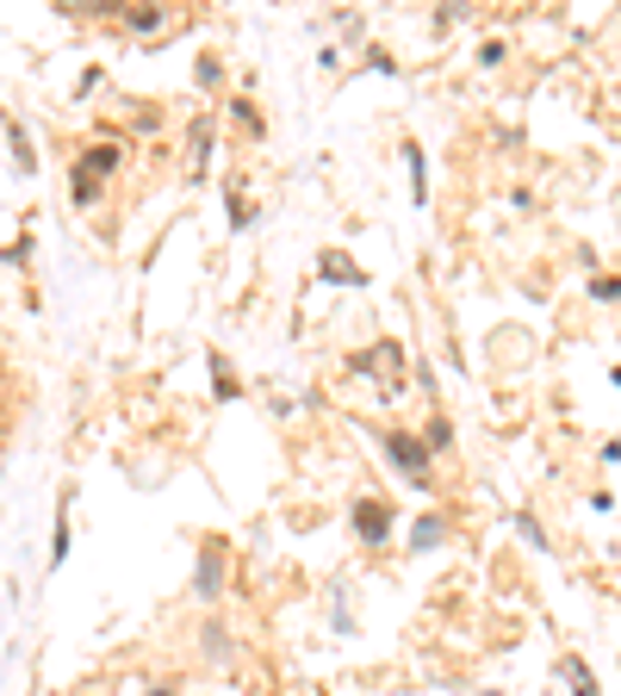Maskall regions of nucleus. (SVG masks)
I'll use <instances>...</instances> for the list:
<instances>
[{"label": "nucleus", "mask_w": 621, "mask_h": 696, "mask_svg": "<svg viewBox=\"0 0 621 696\" xmlns=\"http://www.w3.org/2000/svg\"><path fill=\"white\" fill-rule=\"evenodd\" d=\"M386 455H392V467H398L410 485H429V442H423V435L392 430V435H386Z\"/></svg>", "instance_id": "obj_1"}, {"label": "nucleus", "mask_w": 621, "mask_h": 696, "mask_svg": "<svg viewBox=\"0 0 621 696\" xmlns=\"http://www.w3.org/2000/svg\"><path fill=\"white\" fill-rule=\"evenodd\" d=\"M355 535L373 542V547L386 542V535H392V504L386 498H361V504H355Z\"/></svg>", "instance_id": "obj_2"}, {"label": "nucleus", "mask_w": 621, "mask_h": 696, "mask_svg": "<svg viewBox=\"0 0 621 696\" xmlns=\"http://www.w3.org/2000/svg\"><path fill=\"white\" fill-rule=\"evenodd\" d=\"M75 169H82V174H94V181H112V174L125 169V144H87Z\"/></svg>", "instance_id": "obj_3"}, {"label": "nucleus", "mask_w": 621, "mask_h": 696, "mask_svg": "<svg viewBox=\"0 0 621 696\" xmlns=\"http://www.w3.org/2000/svg\"><path fill=\"white\" fill-rule=\"evenodd\" d=\"M442 542H448V517H435V510H429V517H417L410 547H417V554H429V547H442Z\"/></svg>", "instance_id": "obj_4"}, {"label": "nucleus", "mask_w": 621, "mask_h": 696, "mask_svg": "<svg viewBox=\"0 0 621 696\" xmlns=\"http://www.w3.org/2000/svg\"><path fill=\"white\" fill-rule=\"evenodd\" d=\"M212 112H199V119H194V162H187V174H194V181H199V174H206V156H212Z\"/></svg>", "instance_id": "obj_5"}, {"label": "nucleus", "mask_w": 621, "mask_h": 696, "mask_svg": "<svg viewBox=\"0 0 621 696\" xmlns=\"http://www.w3.org/2000/svg\"><path fill=\"white\" fill-rule=\"evenodd\" d=\"M125 25L150 38V32H162V25H169V7H156V0H144V7H125Z\"/></svg>", "instance_id": "obj_6"}, {"label": "nucleus", "mask_w": 621, "mask_h": 696, "mask_svg": "<svg viewBox=\"0 0 621 696\" xmlns=\"http://www.w3.org/2000/svg\"><path fill=\"white\" fill-rule=\"evenodd\" d=\"M218 579H224V547H206L199 554V597H218Z\"/></svg>", "instance_id": "obj_7"}, {"label": "nucleus", "mask_w": 621, "mask_h": 696, "mask_svg": "<svg viewBox=\"0 0 621 696\" xmlns=\"http://www.w3.org/2000/svg\"><path fill=\"white\" fill-rule=\"evenodd\" d=\"M323 281H336V286H361V268H348L343 249H330V256H323Z\"/></svg>", "instance_id": "obj_8"}, {"label": "nucleus", "mask_w": 621, "mask_h": 696, "mask_svg": "<svg viewBox=\"0 0 621 696\" xmlns=\"http://www.w3.org/2000/svg\"><path fill=\"white\" fill-rule=\"evenodd\" d=\"M566 684H572V691H579V696H603V691H597V678H591V666H584L579 652L566 659Z\"/></svg>", "instance_id": "obj_9"}, {"label": "nucleus", "mask_w": 621, "mask_h": 696, "mask_svg": "<svg viewBox=\"0 0 621 696\" xmlns=\"http://www.w3.org/2000/svg\"><path fill=\"white\" fill-rule=\"evenodd\" d=\"M212 386H218V398H243V380L231 373V361H224V355H212Z\"/></svg>", "instance_id": "obj_10"}, {"label": "nucleus", "mask_w": 621, "mask_h": 696, "mask_svg": "<svg viewBox=\"0 0 621 696\" xmlns=\"http://www.w3.org/2000/svg\"><path fill=\"white\" fill-rule=\"evenodd\" d=\"M199 641H206V659H231V652H236V641L218 629V622H206V629H199Z\"/></svg>", "instance_id": "obj_11"}, {"label": "nucleus", "mask_w": 621, "mask_h": 696, "mask_svg": "<svg viewBox=\"0 0 621 696\" xmlns=\"http://www.w3.org/2000/svg\"><path fill=\"white\" fill-rule=\"evenodd\" d=\"M100 187H107V181H94V174H69V199H75V206H94V199H100Z\"/></svg>", "instance_id": "obj_12"}, {"label": "nucleus", "mask_w": 621, "mask_h": 696, "mask_svg": "<svg viewBox=\"0 0 621 696\" xmlns=\"http://www.w3.org/2000/svg\"><path fill=\"white\" fill-rule=\"evenodd\" d=\"M405 156H410V194H417V206L429 199V174H423V150L417 144H405Z\"/></svg>", "instance_id": "obj_13"}, {"label": "nucleus", "mask_w": 621, "mask_h": 696, "mask_svg": "<svg viewBox=\"0 0 621 696\" xmlns=\"http://www.w3.org/2000/svg\"><path fill=\"white\" fill-rule=\"evenodd\" d=\"M231 119L249 130V137H261V130H268V125H261V112H256V100H231Z\"/></svg>", "instance_id": "obj_14"}, {"label": "nucleus", "mask_w": 621, "mask_h": 696, "mask_svg": "<svg viewBox=\"0 0 621 696\" xmlns=\"http://www.w3.org/2000/svg\"><path fill=\"white\" fill-rule=\"evenodd\" d=\"M516 535H522V542L535 547V554H547V529H541V522L529 517V510H522V517H516Z\"/></svg>", "instance_id": "obj_15"}, {"label": "nucleus", "mask_w": 621, "mask_h": 696, "mask_svg": "<svg viewBox=\"0 0 621 696\" xmlns=\"http://www.w3.org/2000/svg\"><path fill=\"white\" fill-rule=\"evenodd\" d=\"M69 554V510H57V535H50V566H63Z\"/></svg>", "instance_id": "obj_16"}, {"label": "nucleus", "mask_w": 621, "mask_h": 696, "mask_svg": "<svg viewBox=\"0 0 621 696\" xmlns=\"http://www.w3.org/2000/svg\"><path fill=\"white\" fill-rule=\"evenodd\" d=\"M591 299L616 304V299H621V274H597V281H591Z\"/></svg>", "instance_id": "obj_17"}, {"label": "nucleus", "mask_w": 621, "mask_h": 696, "mask_svg": "<svg viewBox=\"0 0 621 696\" xmlns=\"http://www.w3.org/2000/svg\"><path fill=\"white\" fill-rule=\"evenodd\" d=\"M13 162H20V169H25V174L38 169V156H32V137H25V130H20V125H13Z\"/></svg>", "instance_id": "obj_18"}, {"label": "nucleus", "mask_w": 621, "mask_h": 696, "mask_svg": "<svg viewBox=\"0 0 621 696\" xmlns=\"http://www.w3.org/2000/svg\"><path fill=\"white\" fill-rule=\"evenodd\" d=\"M429 448H454V430H448V417H435V423H429Z\"/></svg>", "instance_id": "obj_19"}, {"label": "nucleus", "mask_w": 621, "mask_h": 696, "mask_svg": "<svg viewBox=\"0 0 621 696\" xmlns=\"http://www.w3.org/2000/svg\"><path fill=\"white\" fill-rule=\"evenodd\" d=\"M150 696H174V691H169V684H156V691H150Z\"/></svg>", "instance_id": "obj_20"}, {"label": "nucleus", "mask_w": 621, "mask_h": 696, "mask_svg": "<svg viewBox=\"0 0 621 696\" xmlns=\"http://www.w3.org/2000/svg\"><path fill=\"white\" fill-rule=\"evenodd\" d=\"M609 380H616V386H621V368H616V373H609Z\"/></svg>", "instance_id": "obj_21"}]
</instances>
